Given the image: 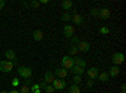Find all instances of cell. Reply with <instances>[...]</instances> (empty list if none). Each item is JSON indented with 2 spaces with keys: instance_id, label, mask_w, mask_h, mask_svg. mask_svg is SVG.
I'll return each instance as SVG.
<instances>
[{
  "instance_id": "cell-19",
  "label": "cell",
  "mask_w": 126,
  "mask_h": 93,
  "mask_svg": "<svg viewBox=\"0 0 126 93\" xmlns=\"http://www.w3.org/2000/svg\"><path fill=\"white\" fill-rule=\"evenodd\" d=\"M68 92H69V93H81V89H79V87H78V86L72 84V86L69 87Z\"/></svg>"
},
{
  "instance_id": "cell-11",
  "label": "cell",
  "mask_w": 126,
  "mask_h": 93,
  "mask_svg": "<svg viewBox=\"0 0 126 93\" xmlns=\"http://www.w3.org/2000/svg\"><path fill=\"white\" fill-rule=\"evenodd\" d=\"M54 73H52V72H46V74H44V82L48 84L50 83H53V80H54Z\"/></svg>"
},
{
  "instance_id": "cell-18",
  "label": "cell",
  "mask_w": 126,
  "mask_h": 93,
  "mask_svg": "<svg viewBox=\"0 0 126 93\" xmlns=\"http://www.w3.org/2000/svg\"><path fill=\"white\" fill-rule=\"evenodd\" d=\"M72 5H73V3L71 1V0H64V1H62V4H61V6L64 10H69L72 8Z\"/></svg>"
},
{
  "instance_id": "cell-29",
  "label": "cell",
  "mask_w": 126,
  "mask_h": 93,
  "mask_svg": "<svg viewBox=\"0 0 126 93\" xmlns=\"http://www.w3.org/2000/svg\"><path fill=\"white\" fill-rule=\"evenodd\" d=\"M40 88H39V84H32V87H30V91H33V92H35V91H39Z\"/></svg>"
},
{
  "instance_id": "cell-16",
  "label": "cell",
  "mask_w": 126,
  "mask_h": 93,
  "mask_svg": "<svg viewBox=\"0 0 126 93\" xmlns=\"http://www.w3.org/2000/svg\"><path fill=\"white\" fill-rule=\"evenodd\" d=\"M72 22L75 23V24H77V25H81L83 23V18L81 15H78V14H75V15L72 16Z\"/></svg>"
},
{
  "instance_id": "cell-41",
  "label": "cell",
  "mask_w": 126,
  "mask_h": 93,
  "mask_svg": "<svg viewBox=\"0 0 126 93\" xmlns=\"http://www.w3.org/2000/svg\"><path fill=\"white\" fill-rule=\"evenodd\" d=\"M0 93H8V92H5V91H1V92H0Z\"/></svg>"
},
{
  "instance_id": "cell-8",
  "label": "cell",
  "mask_w": 126,
  "mask_h": 93,
  "mask_svg": "<svg viewBox=\"0 0 126 93\" xmlns=\"http://www.w3.org/2000/svg\"><path fill=\"white\" fill-rule=\"evenodd\" d=\"M87 77L90 78V79H96L97 77H98V69L96 68V67H92V68H90L88 70H87Z\"/></svg>"
},
{
  "instance_id": "cell-21",
  "label": "cell",
  "mask_w": 126,
  "mask_h": 93,
  "mask_svg": "<svg viewBox=\"0 0 126 93\" xmlns=\"http://www.w3.org/2000/svg\"><path fill=\"white\" fill-rule=\"evenodd\" d=\"M77 53H78L77 47H76V45H72V47L69 48V54H71V55H76Z\"/></svg>"
},
{
  "instance_id": "cell-35",
  "label": "cell",
  "mask_w": 126,
  "mask_h": 93,
  "mask_svg": "<svg viewBox=\"0 0 126 93\" xmlns=\"http://www.w3.org/2000/svg\"><path fill=\"white\" fill-rule=\"evenodd\" d=\"M92 86H93V80L91 79V80H88V82H87V87L90 88V87H92Z\"/></svg>"
},
{
  "instance_id": "cell-38",
  "label": "cell",
  "mask_w": 126,
  "mask_h": 93,
  "mask_svg": "<svg viewBox=\"0 0 126 93\" xmlns=\"http://www.w3.org/2000/svg\"><path fill=\"white\" fill-rule=\"evenodd\" d=\"M40 4H47L48 3V0H42V1H39Z\"/></svg>"
},
{
  "instance_id": "cell-3",
  "label": "cell",
  "mask_w": 126,
  "mask_h": 93,
  "mask_svg": "<svg viewBox=\"0 0 126 93\" xmlns=\"http://www.w3.org/2000/svg\"><path fill=\"white\" fill-rule=\"evenodd\" d=\"M13 63L10 60H1L0 62V70L1 72H5V73H9V72H12L13 69Z\"/></svg>"
},
{
  "instance_id": "cell-26",
  "label": "cell",
  "mask_w": 126,
  "mask_h": 93,
  "mask_svg": "<svg viewBox=\"0 0 126 93\" xmlns=\"http://www.w3.org/2000/svg\"><path fill=\"white\" fill-rule=\"evenodd\" d=\"M44 91H46L47 93H53V92H54L56 89L53 88V86H47V87L44 88Z\"/></svg>"
},
{
  "instance_id": "cell-2",
  "label": "cell",
  "mask_w": 126,
  "mask_h": 93,
  "mask_svg": "<svg viewBox=\"0 0 126 93\" xmlns=\"http://www.w3.org/2000/svg\"><path fill=\"white\" fill-rule=\"evenodd\" d=\"M18 74L25 79H29L32 77V69L28 67H19L18 68Z\"/></svg>"
},
{
  "instance_id": "cell-25",
  "label": "cell",
  "mask_w": 126,
  "mask_h": 93,
  "mask_svg": "<svg viewBox=\"0 0 126 93\" xmlns=\"http://www.w3.org/2000/svg\"><path fill=\"white\" fill-rule=\"evenodd\" d=\"M100 33H101V34H109V33H110L109 27H102V28H100Z\"/></svg>"
},
{
  "instance_id": "cell-15",
  "label": "cell",
  "mask_w": 126,
  "mask_h": 93,
  "mask_svg": "<svg viewBox=\"0 0 126 93\" xmlns=\"http://www.w3.org/2000/svg\"><path fill=\"white\" fill-rule=\"evenodd\" d=\"M33 39L35 40V42H40V40L43 39V32H42V30H34Z\"/></svg>"
},
{
  "instance_id": "cell-31",
  "label": "cell",
  "mask_w": 126,
  "mask_h": 93,
  "mask_svg": "<svg viewBox=\"0 0 126 93\" xmlns=\"http://www.w3.org/2000/svg\"><path fill=\"white\" fill-rule=\"evenodd\" d=\"M71 42L76 45V44H78V43H79V39H78V37H72V40H71Z\"/></svg>"
},
{
  "instance_id": "cell-40",
  "label": "cell",
  "mask_w": 126,
  "mask_h": 93,
  "mask_svg": "<svg viewBox=\"0 0 126 93\" xmlns=\"http://www.w3.org/2000/svg\"><path fill=\"white\" fill-rule=\"evenodd\" d=\"M33 93H40V89H39V91H35V92H33Z\"/></svg>"
},
{
  "instance_id": "cell-5",
  "label": "cell",
  "mask_w": 126,
  "mask_h": 93,
  "mask_svg": "<svg viewBox=\"0 0 126 93\" xmlns=\"http://www.w3.org/2000/svg\"><path fill=\"white\" fill-rule=\"evenodd\" d=\"M52 86H53V88H54V89H58V91H59V89H64L67 84H66V80L57 78V79H54V80H53Z\"/></svg>"
},
{
  "instance_id": "cell-23",
  "label": "cell",
  "mask_w": 126,
  "mask_h": 93,
  "mask_svg": "<svg viewBox=\"0 0 126 93\" xmlns=\"http://www.w3.org/2000/svg\"><path fill=\"white\" fill-rule=\"evenodd\" d=\"M29 91H30V88L28 86H22L19 89V93H29Z\"/></svg>"
},
{
  "instance_id": "cell-9",
  "label": "cell",
  "mask_w": 126,
  "mask_h": 93,
  "mask_svg": "<svg viewBox=\"0 0 126 93\" xmlns=\"http://www.w3.org/2000/svg\"><path fill=\"white\" fill-rule=\"evenodd\" d=\"M54 74H56L59 79H64V78L67 77V74H68V70L64 69V68H57L56 72H54Z\"/></svg>"
},
{
  "instance_id": "cell-14",
  "label": "cell",
  "mask_w": 126,
  "mask_h": 93,
  "mask_svg": "<svg viewBox=\"0 0 126 93\" xmlns=\"http://www.w3.org/2000/svg\"><path fill=\"white\" fill-rule=\"evenodd\" d=\"M119 73H120V68L117 67V66H113V67H111L110 68V70H109V76L110 77H116V76H119Z\"/></svg>"
},
{
  "instance_id": "cell-22",
  "label": "cell",
  "mask_w": 126,
  "mask_h": 93,
  "mask_svg": "<svg viewBox=\"0 0 126 93\" xmlns=\"http://www.w3.org/2000/svg\"><path fill=\"white\" fill-rule=\"evenodd\" d=\"M62 20H64V22H69V20H72V15L69 13H64L62 15Z\"/></svg>"
},
{
  "instance_id": "cell-39",
  "label": "cell",
  "mask_w": 126,
  "mask_h": 93,
  "mask_svg": "<svg viewBox=\"0 0 126 93\" xmlns=\"http://www.w3.org/2000/svg\"><path fill=\"white\" fill-rule=\"evenodd\" d=\"M9 93H19V91H10Z\"/></svg>"
},
{
  "instance_id": "cell-28",
  "label": "cell",
  "mask_w": 126,
  "mask_h": 93,
  "mask_svg": "<svg viewBox=\"0 0 126 93\" xmlns=\"http://www.w3.org/2000/svg\"><path fill=\"white\" fill-rule=\"evenodd\" d=\"M19 83H20V80L18 79V77L13 78V82H12V86H13V87H16V86H19Z\"/></svg>"
},
{
  "instance_id": "cell-12",
  "label": "cell",
  "mask_w": 126,
  "mask_h": 93,
  "mask_svg": "<svg viewBox=\"0 0 126 93\" xmlns=\"http://www.w3.org/2000/svg\"><path fill=\"white\" fill-rule=\"evenodd\" d=\"M71 72L75 76H82L83 73H85V68H81V67H77V66H73L71 68Z\"/></svg>"
},
{
  "instance_id": "cell-13",
  "label": "cell",
  "mask_w": 126,
  "mask_h": 93,
  "mask_svg": "<svg viewBox=\"0 0 126 93\" xmlns=\"http://www.w3.org/2000/svg\"><path fill=\"white\" fill-rule=\"evenodd\" d=\"M73 63H75V66L81 67V68H85L86 67V62L83 60L82 58H79V57H75V58H73Z\"/></svg>"
},
{
  "instance_id": "cell-34",
  "label": "cell",
  "mask_w": 126,
  "mask_h": 93,
  "mask_svg": "<svg viewBox=\"0 0 126 93\" xmlns=\"http://www.w3.org/2000/svg\"><path fill=\"white\" fill-rule=\"evenodd\" d=\"M121 93H126V84L121 86Z\"/></svg>"
},
{
  "instance_id": "cell-30",
  "label": "cell",
  "mask_w": 126,
  "mask_h": 93,
  "mask_svg": "<svg viewBox=\"0 0 126 93\" xmlns=\"http://www.w3.org/2000/svg\"><path fill=\"white\" fill-rule=\"evenodd\" d=\"M91 14H92L93 16H98V9H96V8H93V9L91 10Z\"/></svg>"
},
{
  "instance_id": "cell-24",
  "label": "cell",
  "mask_w": 126,
  "mask_h": 93,
  "mask_svg": "<svg viewBox=\"0 0 126 93\" xmlns=\"http://www.w3.org/2000/svg\"><path fill=\"white\" fill-rule=\"evenodd\" d=\"M81 80H82L81 76H75V77H73V83H75L76 86H78L81 83Z\"/></svg>"
},
{
  "instance_id": "cell-6",
  "label": "cell",
  "mask_w": 126,
  "mask_h": 93,
  "mask_svg": "<svg viewBox=\"0 0 126 93\" xmlns=\"http://www.w3.org/2000/svg\"><path fill=\"white\" fill-rule=\"evenodd\" d=\"M91 48V44L88 42H85V40H79V43L77 44V49L81 52H88Z\"/></svg>"
},
{
  "instance_id": "cell-20",
  "label": "cell",
  "mask_w": 126,
  "mask_h": 93,
  "mask_svg": "<svg viewBox=\"0 0 126 93\" xmlns=\"http://www.w3.org/2000/svg\"><path fill=\"white\" fill-rule=\"evenodd\" d=\"M98 79H100L101 82H107V80H109V74L106 73V72H102V73L98 74Z\"/></svg>"
},
{
  "instance_id": "cell-17",
  "label": "cell",
  "mask_w": 126,
  "mask_h": 93,
  "mask_svg": "<svg viewBox=\"0 0 126 93\" xmlns=\"http://www.w3.org/2000/svg\"><path fill=\"white\" fill-rule=\"evenodd\" d=\"M5 57L8 58V60H14V59L16 58L14 50H12V49H8V50L5 52Z\"/></svg>"
},
{
  "instance_id": "cell-37",
  "label": "cell",
  "mask_w": 126,
  "mask_h": 93,
  "mask_svg": "<svg viewBox=\"0 0 126 93\" xmlns=\"http://www.w3.org/2000/svg\"><path fill=\"white\" fill-rule=\"evenodd\" d=\"M30 84H32V82H30L29 79H27V80H25V84H24V86H30Z\"/></svg>"
},
{
  "instance_id": "cell-33",
  "label": "cell",
  "mask_w": 126,
  "mask_h": 93,
  "mask_svg": "<svg viewBox=\"0 0 126 93\" xmlns=\"http://www.w3.org/2000/svg\"><path fill=\"white\" fill-rule=\"evenodd\" d=\"M4 6H5V1L4 0H0V10H1Z\"/></svg>"
},
{
  "instance_id": "cell-36",
  "label": "cell",
  "mask_w": 126,
  "mask_h": 93,
  "mask_svg": "<svg viewBox=\"0 0 126 93\" xmlns=\"http://www.w3.org/2000/svg\"><path fill=\"white\" fill-rule=\"evenodd\" d=\"M12 63H13V66H16V64H18V58H15V59L12 62Z\"/></svg>"
},
{
  "instance_id": "cell-27",
  "label": "cell",
  "mask_w": 126,
  "mask_h": 93,
  "mask_svg": "<svg viewBox=\"0 0 126 93\" xmlns=\"http://www.w3.org/2000/svg\"><path fill=\"white\" fill-rule=\"evenodd\" d=\"M39 5H40V3L38 1V0H33V1L30 3V6L32 8H39Z\"/></svg>"
},
{
  "instance_id": "cell-1",
  "label": "cell",
  "mask_w": 126,
  "mask_h": 93,
  "mask_svg": "<svg viewBox=\"0 0 126 93\" xmlns=\"http://www.w3.org/2000/svg\"><path fill=\"white\" fill-rule=\"evenodd\" d=\"M61 64H62V68H64V69H71L73 66H75V63H73V58L69 57V55H64L62 58L61 60Z\"/></svg>"
},
{
  "instance_id": "cell-7",
  "label": "cell",
  "mask_w": 126,
  "mask_h": 93,
  "mask_svg": "<svg viewBox=\"0 0 126 93\" xmlns=\"http://www.w3.org/2000/svg\"><path fill=\"white\" fill-rule=\"evenodd\" d=\"M73 33H75V28H73L72 25H64V28H63V34H64V37L67 38H72L73 37Z\"/></svg>"
},
{
  "instance_id": "cell-10",
  "label": "cell",
  "mask_w": 126,
  "mask_h": 93,
  "mask_svg": "<svg viewBox=\"0 0 126 93\" xmlns=\"http://www.w3.org/2000/svg\"><path fill=\"white\" fill-rule=\"evenodd\" d=\"M110 15H111V12H110V9H107V8H102V9L98 10V16L102 18V19H109Z\"/></svg>"
},
{
  "instance_id": "cell-4",
  "label": "cell",
  "mask_w": 126,
  "mask_h": 93,
  "mask_svg": "<svg viewBox=\"0 0 126 93\" xmlns=\"http://www.w3.org/2000/svg\"><path fill=\"white\" fill-rule=\"evenodd\" d=\"M124 60H125V55L122 53H119V52H117V53H115L112 55V63L115 66H117V67L124 63Z\"/></svg>"
},
{
  "instance_id": "cell-32",
  "label": "cell",
  "mask_w": 126,
  "mask_h": 93,
  "mask_svg": "<svg viewBox=\"0 0 126 93\" xmlns=\"http://www.w3.org/2000/svg\"><path fill=\"white\" fill-rule=\"evenodd\" d=\"M46 87H47V83L43 80V82H42V83L39 84V88H46Z\"/></svg>"
}]
</instances>
